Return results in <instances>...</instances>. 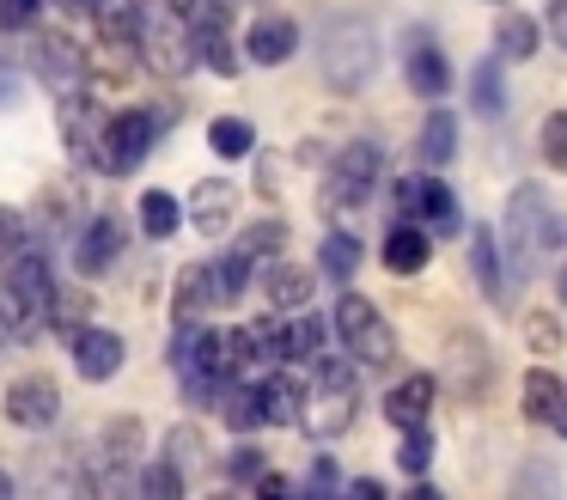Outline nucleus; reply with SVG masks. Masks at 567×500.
I'll return each mask as SVG.
<instances>
[{
  "label": "nucleus",
  "mask_w": 567,
  "mask_h": 500,
  "mask_svg": "<svg viewBox=\"0 0 567 500\" xmlns=\"http://www.w3.org/2000/svg\"><path fill=\"white\" fill-rule=\"evenodd\" d=\"M50 299H55V263L25 244L19 256L0 263V329L19 341H31L38 329H50Z\"/></svg>",
  "instance_id": "1"
},
{
  "label": "nucleus",
  "mask_w": 567,
  "mask_h": 500,
  "mask_svg": "<svg viewBox=\"0 0 567 500\" xmlns=\"http://www.w3.org/2000/svg\"><path fill=\"white\" fill-rule=\"evenodd\" d=\"M318 68L336 92H360L379 73V37H372V24L354 19V12H330L318 24Z\"/></svg>",
  "instance_id": "2"
},
{
  "label": "nucleus",
  "mask_w": 567,
  "mask_h": 500,
  "mask_svg": "<svg viewBox=\"0 0 567 500\" xmlns=\"http://www.w3.org/2000/svg\"><path fill=\"white\" fill-rule=\"evenodd\" d=\"M561 244V220H555V202L537 190V183H518L513 202H506V232H501V251L513 263V275H525L537 256H549Z\"/></svg>",
  "instance_id": "3"
},
{
  "label": "nucleus",
  "mask_w": 567,
  "mask_h": 500,
  "mask_svg": "<svg viewBox=\"0 0 567 500\" xmlns=\"http://www.w3.org/2000/svg\"><path fill=\"white\" fill-rule=\"evenodd\" d=\"M318 385L299 397V421L311 439H336L348 433V421H354V360H342V354H318Z\"/></svg>",
  "instance_id": "4"
},
{
  "label": "nucleus",
  "mask_w": 567,
  "mask_h": 500,
  "mask_svg": "<svg viewBox=\"0 0 567 500\" xmlns=\"http://www.w3.org/2000/svg\"><path fill=\"white\" fill-rule=\"evenodd\" d=\"M159 129H165V110H147V104L111 110V116H104V129H99V146H92V165H99L104 177H128V171L153 153Z\"/></svg>",
  "instance_id": "5"
},
{
  "label": "nucleus",
  "mask_w": 567,
  "mask_h": 500,
  "mask_svg": "<svg viewBox=\"0 0 567 500\" xmlns=\"http://www.w3.org/2000/svg\"><path fill=\"white\" fill-rule=\"evenodd\" d=\"M141 61H147V73H159V80H184L189 68H196V31H189L184 7H141V37H135Z\"/></svg>",
  "instance_id": "6"
},
{
  "label": "nucleus",
  "mask_w": 567,
  "mask_h": 500,
  "mask_svg": "<svg viewBox=\"0 0 567 500\" xmlns=\"http://www.w3.org/2000/svg\"><path fill=\"white\" fill-rule=\"evenodd\" d=\"M384 177V146L379 141H342L330 177H323V214H354Z\"/></svg>",
  "instance_id": "7"
},
{
  "label": "nucleus",
  "mask_w": 567,
  "mask_h": 500,
  "mask_svg": "<svg viewBox=\"0 0 567 500\" xmlns=\"http://www.w3.org/2000/svg\"><path fill=\"white\" fill-rule=\"evenodd\" d=\"M330 324H336V336H342V354H354V366H384L396 354L391 324H384L379 305H372L367 293H354V287H342Z\"/></svg>",
  "instance_id": "8"
},
{
  "label": "nucleus",
  "mask_w": 567,
  "mask_h": 500,
  "mask_svg": "<svg viewBox=\"0 0 567 500\" xmlns=\"http://www.w3.org/2000/svg\"><path fill=\"white\" fill-rule=\"evenodd\" d=\"M0 409H7L13 427H25V433H50L62 421V385L50 373H19L7 385V397H0Z\"/></svg>",
  "instance_id": "9"
},
{
  "label": "nucleus",
  "mask_w": 567,
  "mask_h": 500,
  "mask_svg": "<svg viewBox=\"0 0 567 500\" xmlns=\"http://www.w3.org/2000/svg\"><path fill=\"white\" fill-rule=\"evenodd\" d=\"M68 348H74V373L86 378V385H111L128 360V341L104 324H86L80 336H68Z\"/></svg>",
  "instance_id": "10"
},
{
  "label": "nucleus",
  "mask_w": 567,
  "mask_h": 500,
  "mask_svg": "<svg viewBox=\"0 0 567 500\" xmlns=\"http://www.w3.org/2000/svg\"><path fill=\"white\" fill-rule=\"evenodd\" d=\"M31 73H38L43 85H55V92H68V85L86 80V49L62 31H38L31 37Z\"/></svg>",
  "instance_id": "11"
},
{
  "label": "nucleus",
  "mask_w": 567,
  "mask_h": 500,
  "mask_svg": "<svg viewBox=\"0 0 567 500\" xmlns=\"http://www.w3.org/2000/svg\"><path fill=\"white\" fill-rule=\"evenodd\" d=\"M123 244H128V232H123V220H116V214H92V220H80L74 268H80V275H111L116 256H123Z\"/></svg>",
  "instance_id": "12"
},
{
  "label": "nucleus",
  "mask_w": 567,
  "mask_h": 500,
  "mask_svg": "<svg viewBox=\"0 0 567 500\" xmlns=\"http://www.w3.org/2000/svg\"><path fill=\"white\" fill-rule=\"evenodd\" d=\"M245 55L257 61V68H287V61L299 55V24L281 19V12H262V19H250Z\"/></svg>",
  "instance_id": "13"
},
{
  "label": "nucleus",
  "mask_w": 567,
  "mask_h": 500,
  "mask_svg": "<svg viewBox=\"0 0 567 500\" xmlns=\"http://www.w3.org/2000/svg\"><path fill=\"white\" fill-rule=\"evenodd\" d=\"M403 85L415 98H427V104L452 92V61H445V49L427 43V37H415V43H409V55H403Z\"/></svg>",
  "instance_id": "14"
},
{
  "label": "nucleus",
  "mask_w": 567,
  "mask_h": 500,
  "mask_svg": "<svg viewBox=\"0 0 567 500\" xmlns=\"http://www.w3.org/2000/svg\"><path fill=\"white\" fill-rule=\"evenodd\" d=\"M233 207H238V190L226 177H202L196 190H189V207L184 220H196L202 238H226V226H233Z\"/></svg>",
  "instance_id": "15"
},
{
  "label": "nucleus",
  "mask_w": 567,
  "mask_h": 500,
  "mask_svg": "<svg viewBox=\"0 0 567 500\" xmlns=\"http://www.w3.org/2000/svg\"><path fill=\"white\" fill-rule=\"evenodd\" d=\"M379 263L391 268V275H421V268L433 263V232L421 226V220H391Z\"/></svg>",
  "instance_id": "16"
},
{
  "label": "nucleus",
  "mask_w": 567,
  "mask_h": 500,
  "mask_svg": "<svg viewBox=\"0 0 567 500\" xmlns=\"http://www.w3.org/2000/svg\"><path fill=\"white\" fill-rule=\"evenodd\" d=\"M55 122H62V141H68V153H74L80 165H92V146H99V129H104V116L92 110V98L80 92V85H68V92H62V110H55Z\"/></svg>",
  "instance_id": "17"
},
{
  "label": "nucleus",
  "mask_w": 567,
  "mask_h": 500,
  "mask_svg": "<svg viewBox=\"0 0 567 500\" xmlns=\"http://www.w3.org/2000/svg\"><path fill=\"white\" fill-rule=\"evenodd\" d=\"M311 293H318V275H311V268H299L293 256H275L269 275H262V299H269L281 317L287 312H306Z\"/></svg>",
  "instance_id": "18"
},
{
  "label": "nucleus",
  "mask_w": 567,
  "mask_h": 500,
  "mask_svg": "<svg viewBox=\"0 0 567 500\" xmlns=\"http://www.w3.org/2000/svg\"><path fill=\"white\" fill-rule=\"evenodd\" d=\"M433 402H440V378H433V373H409L403 385L384 397V421H391V427H421L433 415Z\"/></svg>",
  "instance_id": "19"
},
{
  "label": "nucleus",
  "mask_w": 567,
  "mask_h": 500,
  "mask_svg": "<svg viewBox=\"0 0 567 500\" xmlns=\"http://www.w3.org/2000/svg\"><path fill=\"white\" fill-rule=\"evenodd\" d=\"M208 305H220L214 299V268L208 263H184L177 280H172V324H202Z\"/></svg>",
  "instance_id": "20"
},
{
  "label": "nucleus",
  "mask_w": 567,
  "mask_h": 500,
  "mask_svg": "<svg viewBox=\"0 0 567 500\" xmlns=\"http://www.w3.org/2000/svg\"><path fill=\"white\" fill-rule=\"evenodd\" d=\"M415 159H421L427 171H440V165H452V159H457V110H445V98H433L427 122H421Z\"/></svg>",
  "instance_id": "21"
},
{
  "label": "nucleus",
  "mask_w": 567,
  "mask_h": 500,
  "mask_svg": "<svg viewBox=\"0 0 567 500\" xmlns=\"http://www.w3.org/2000/svg\"><path fill=\"white\" fill-rule=\"evenodd\" d=\"M323 354V324L311 312H287V324H275V360L281 366H311Z\"/></svg>",
  "instance_id": "22"
},
{
  "label": "nucleus",
  "mask_w": 567,
  "mask_h": 500,
  "mask_svg": "<svg viewBox=\"0 0 567 500\" xmlns=\"http://www.w3.org/2000/svg\"><path fill=\"white\" fill-rule=\"evenodd\" d=\"M421 226L440 232V238H452V232H464V202H457V190L445 177H433V171H421Z\"/></svg>",
  "instance_id": "23"
},
{
  "label": "nucleus",
  "mask_w": 567,
  "mask_h": 500,
  "mask_svg": "<svg viewBox=\"0 0 567 500\" xmlns=\"http://www.w3.org/2000/svg\"><path fill=\"white\" fill-rule=\"evenodd\" d=\"M299 397H306V385L293 378V366H275V373L257 385L262 427H293V421H299Z\"/></svg>",
  "instance_id": "24"
},
{
  "label": "nucleus",
  "mask_w": 567,
  "mask_h": 500,
  "mask_svg": "<svg viewBox=\"0 0 567 500\" xmlns=\"http://www.w3.org/2000/svg\"><path fill=\"white\" fill-rule=\"evenodd\" d=\"M494 49H501V61H537L543 24L530 19V12H518V7H501V24H494Z\"/></svg>",
  "instance_id": "25"
},
{
  "label": "nucleus",
  "mask_w": 567,
  "mask_h": 500,
  "mask_svg": "<svg viewBox=\"0 0 567 500\" xmlns=\"http://www.w3.org/2000/svg\"><path fill=\"white\" fill-rule=\"evenodd\" d=\"M470 275H476V287L488 293V299H501V287H506V251H501V232H488V226L470 232Z\"/></svg>",
  "instance_id": "26"
},
{
  "label": "nucleus",
  "mask_w": 567,
  "mask_h": 500,
  "mask_svg": "<svg viewBox=\"0 0 567 500\" xmlns=\"http://www.w3.org/2000/svg\"><path fill=\"white\" fill-rule=\"evenodd\" d=\"M561 397H567V385H561V378H555L543 360L530 366V373H525V385H518V402H525V421H543V427L555 421V409H561Z\"/></svg>",
  "instance_id": "27"
},
{
  "label": "nucleus",
  "mask_w": 567,
  "mask_h": 500,
  "mask_svg": "<svg viewBox=\"0 0 567 500\" xmlns=\"http://www.w3.org/2000/svg\"><path fill=\"white\" fill-rule=\"evenodd\" d=\"M470 110H476L482 122H501L506 116V61H476V73H470Z\"/></svg>",
  "instance_id": "28"
},
{
  "label": "nucleus",
  "mask_w": 567,
  "mask_h": 500,
  "mask_svg": "<svg viewBox=\"0 0 567 500\" xmlns=\"http://www.w3.org/2000/svg\"><path fill=\"white\" fill-rule=\"evenodd\" d=\"M360 263H367V244H360V238H354V232H348V226L323 238V251H318V268H323V275L336 280V287H348V280L360 275Z\"/></svg>",
  "instance_id": "29"
},
{
  "label": "nucleus",
  "mask_w": 567,
  "mask_h": 500,
  "mask_svg": "<svg viewBox=\"0 0 567 500\" xmlns=\"http://www.w3.org/2000/svg\"><path fill=\"white\" fill-rule=\"evenodd\" d=\"M135 207H141V232H147L153 244L177 238V226H184V202H177L172 190H147Z\"/></svg>",
  "instance_id": "30"
},
{
  "label": "nucleus",
  "mask_w": 567,
  "mask_h": 500,
  "mask_svg": "<svg viewBox=\"0 0 567 500\" xmlns=\"http://www.w3.org/2000/svg\"><path fill=\"white\" fill-rule=\"evenodd\" d=\"M92 19H99V37H104L111 49H128V43L141 37V0H104Z\"/></svg>",
  "instance_id": "31"
},
{
  "label": "nucleus",
  "mask_w": 567,
  "mask_h": 500,
  "mask_svg": "<svg viewBox=\"0 0 567 500\" xmlns=\"http://www.w3.org/2000/svg\"><path fill=\"white\" fill-rule=\"evenodd\" d=\"M214 299L220 305H238L245 299V287H250V275H257V263H250L245 251H226V256H214Z\"/></svg>",
  "instance_id": "32"
},
{
  "label": "nucleus",
  "mask_w": 567,
  "mask_h": 500,
  "mask_svg": "<svg viewBox=\"0 0 567 500\" xmlns=\"http://www.w3.org/2000/svg\"><path fill=\"white\" fill-rule=\"evenodd\" d=\"M220 415H226V427H233L238 439H245V433H257V427H262V402H257V385H238V378H233V385L220 390Z\"/></svg>",
  "instance_id": "33"
},
{
  "label": "nucleus",
  "mask_w": 567,
  "mask_h": 500,
  "mask_svg": "<svg viewBox=\"0 0 567 500\" xmlns=\"http://www.w3.org/2000/svg\"><path fill=\"white\" fill-rule=\"evenodd\" d=\"M208 146H214V159H250L257 153V129H250L245 116H214L208 122Z\"/></svg>",
  "instance_id": "34"
},
{
  "label": "nucleus",
  "mask_w": 567,
  "mask_h": 500,
  "mask_svg": "<svg viewBox=\"0 0 567 500\" xmlns=\"http://www.w3.org/2000/svg\"><path fill=\"white\" fill-rule=\"evenodd\" d=\"M196 61H202L208 73H220V80H233V73H238L233 31H196Z\"/></svg>",
  "instance_id": "35"
},
{
  "label": "nucleus",
  "mask_w": 567,
  "mask_h": 500,
  "mask_svg": "<svg viewBox=\"0 0 567 500\" xmlns=\"http://www.w3.org/2000/svg\"><path fill=\"white\" fill-rule=\"evenodd\" d=\"M238 251H245L250 263H262V256H281V251H287V226H281V220H257V226L238 232Z\"/></svg>",
  "instance_id": "36"
},
{
  "label": "nucleus",
  "mask_w": 567,
  "mask_h": 500,
  "mask_svg": "<svg viewBox=\"0 0 567 500\" xmlns=\"http://www.w3.org/2000/svg\"><path fill=\"white\" fill-rule=\"evenodd\" d=\"M50 329H55V336H80V329H86V293H80V287H55Z\"/></svg>",
  "instance_id": "37"
},
{
  "label": "nucleus",
  "mask_w": 567,
  "mask_h": 500,
  "mask_svg": "<svg viewBox=\"0 0 567 500\" xmlns=\"http://www.w3.org/2000/svg\"><path fill=\"white\" fill-rule=\"evenodd\" d=\"M525 348L537 354V360L561 354V317H555V312H530L525 317Z\"/></svg>",
  "instance_id": "38"
},
{
  "label": "nucleus",
  "mask_w": 567,
  "mask_h": 500,
  "mask_svg": "<svg viewBox=\"0 0 567 500\" xmlns=\"http://www.w3.org/2000/svg\"><path fill=\"white\" fill-rule=\"evenodd\" d=\"M396 463H403V476H427V463H433V433H427V421H421V427H403Z\"/></svg>",
  "instance_id": "39"
},
{
  "label": "nucleus",
  "mask_w": 567,
  "mask_h": 500,
  "mask_svg": "<svg viewBox=\"0 0 567 500\" xmlns=\"http://www.w3.org/2000/svg\"><path fill=\"white\" fill-rule=\"evenodd\" d=\"M543 165L567 171V110H549V116H543Z\"/></svg>",
  "instance_id": "40"
},
{
  "label": "nucleus",
  "mask_w": 567,
  "mask_h": 500,
  "mask_svg": "<svg viewBox=\"0 0 567 500\" xmlns=\"http://www.w3.org/2000/svg\"><path fill=\"white\" fill-rule=\"evenodd\" d=\"M99 446H104V458H111V463H128V458H135V446H141V427L135 421H111L99 433Z\"/></svg>",
  "instance_id": "41"
},
{
  "label": "nucleus",
  "mask_w": 567,
  "mask_h": 500,
  "mask_svg": "<svg viewBox=\"0 0 567 500\" xmlns=\"http://www.w3.org/2000/svg\"><path fill=\"white\" fill-rule=\"evenodd\" d=\"M165 458H172V463L202 458V427H196V421H177L172 433H165Z\"/></svg>",
  "instance_id": "42"
},
{
  "label": "nucleus",
  "mask_w": 567,
  "mask_h": 500,
  "mask_svg": "<svg viewBox=\"0 0 567 500\" xmlns=\"http://www.w3.org/2000/svg\"><path fill=\"white\" fill-rule=\"evenodd\" d=\"M25 244H31L25 214H13V207H0V263H7V256H19Z\"/></svg>",
  "instance_id": "43"
},
{
  "label": "nucleus",
  "mask_w": 567,
  "mask_h": 500,
  "mask_svg": "<svg viewBox=\"0 0 567 500\" xmlns=\"http://www.w3.org/2000/svg\"><path fill=\"white\" fill-rule=\"evenodd\" d=\"M50 0H0V31H31Z\"/></svg>",
  "instance_id": "44"
},
{
  "label": "nucleus",
  "mask_w": 567,
  "mask_h": 500,
  "mask_svg": "<svg viewBox=\"0 0 567 500\" xmlns=\"http://www.w3.org/2000/svg\"><path fill=\"white\" fill-rule=\"evenodd\" d=\"M391 207H396V220H415L421 214V171H409V177L391 183Z\"/></svg>",
  "instance_id": "45"
},
{
  "label": "nucleus",
  "mask_w": 567,
  "mask_h": 500,
  "mask_svg": "<svg viewBox=\"0 0 567 500\" xmlns=\"http://www.w3.org/2000/svg\"><path fill=\"white\" fill-rule=\"evenodd\" d=\"M141 488H147V494H184V476L165 458V463H147V470H141Z\"/></svg>",
  "instance_id": "46"
},
{
  "label": "nucleus",
  "mask_w": 567,
  "mask_h": 500,
  "mask_svg": "<svg viewBox=\"0 0 567 500\" xmlns=\"http://www.w3.org/2000/svg\"><path fill=\"white\" fill-rule=\"evenodd\" d=\"M226 470H233V482H257V470H262V451L238 439V451L226 458Z\"/></svg>",
  "instance_id": "47"
},
{
  "label": "nucleus",
  "mask_w": 567,
  "mask_h": 500,
  "mask_svg": "<svg viewBox=\"0 0 567 500\" xmlns=\"http://www.w3.org/2000/svg\"><path fill=\"white\" fill-rule=\"evenodd\" d=\"M543 37H555V43L567 49V0H549V7H543Z\"/></svg>",
  "instance_id": "48"
},
{
  "label": "nucleus",
  "mask_w": 567,
  "mask_h": 500,
  "mask_svg": "<svg viewBox=\"0 0 567 500\" xmlns=\"http://www.w3.org/2000/svg\"><path fill=\"white\" fill-rule=\"evenodd\" d=\"M250 488H257V494H287L293 482H287V476H275V470H257V482H250Z\"/></svg>",
  "instance_id": "49"
},
{
  "label": "nucleus",
  "mask_w": 567,
  "mask_h": 500,
  "mask_svg": "<svg viewBox=\"0 0 567 500\" xmlns=\"http://www.w3.org/2000/svg\"><path fill=\"white\" fill-rule=\"evenodd\" d=\"M311 488H342V476H336L330 458H318V470H311Z\"/></svg>",
  "instance_id": "50"
},
{
  "label": "nucleus",
  "mask_w": 567,
  "mask_h": 500,
  "mask_svg": "<svg viewBox=\"0 0 567 500\" xmlns=\"http://www.w3.org/2000/svg\"><path fill=\"white\" fill-rule=\"evenodd\" d=\"M348 488H354V494H367V500H379V494H384L379 476H360V482H348Z\"/></svg>",
  "instance_id": "51"
},
{
  "label": "nucleus",
  "mask_w": 567,
  "mask_h": 500,
  "mask_svg": "<svg viewBox=\"0 0 567 500\" xmlns=\"http://www.w3.org/2000/svg\"><path fill=\"white\" fill-rule=\"evenodd\" d=\"M55 7H68V12H80V19H92V12L104 7V0H55Z\"/></svg>",
  "instance_id": "52"
},
{
  "label": "nucleus",
  "mask_w": 567,
  "mask_h": 500,
  "mask_svg": "<svg viewBox=\"0 0 567 500\" xmlns=\"http://www.w3.org/2000/svg\"><path fill=\"white\" fill-rule=\"evenodd\" d=\"M13 98H19V80H13L7 68H0V104H13Z\"/></svg>",
  "instance_id": "53"
},
{
  "label": "nucleus",
  "mask_w": 567,
  "mask_h": 500,
  "mask_svg": "<svg viewBox=\"0 0 567 500\" xmlns=\"http://www.w3.org/2000/svg\"><path fill=\"white\" fill-rule=\"evenodd\" d=\"M555 299H561V305H567V263H561V268H555Z\"/></svg>",
  "instance_id": "54"
},
{
  "label": "nucleus",
  "mask_w": 567,
  "mask_h": 500,
  "mask_svg": "<svg viewBox=\"0 0 567 500\" xmlns=\"http://www.w3.org/2000/svg\"><path fill=\"white\" fill-rule=\"evenodd\" d=\"M549 427H555V433L567 439V397H561V409H555V421H549Z\"/></svg>",
  "instance_id": "55"
},
{
  "label": "nucleus",
  "mask_w": 567,
  "mask_h": 500,
  "mask_svg": "<svg viewBox=\"0 0 567 500\" xmlns=\"http://www.w3.org/2000/svg\"><path fill=\"white\" fill-rule=\"evenodd\" d=\"M7 494H13V482H7V476H0V500H7Z\"/></svg>",
  "instance_id": "56"
},
{
  "label": "nucleus",
  "mask_w": 567,
  "mask_h": 500,
  "mask_svg": "<svg viewBox=\"0 0 567 500\" xmlns=\"http://www.w3.org/2000/svg\"><path fill=\"white\" fill-rule=\"evenodd\" d=\"M494 7H513V0H494Z\"/></svg>",
  "instance_id": "57"
},
{
  "label": "nucleus",
  "mask_w": 567,
  "mask_h": 500,
  "mask_svg": "<svg viewBox=\"0 0 567 500\" xmlns=\"http://www.w3.org/2000/svg\"><path fill=\"white\" fill-rule=\"evenodd\" d=\"M172 7H189V0H172Z\"/></svg>",
  "instance_id": "58"
}]
</instances>
